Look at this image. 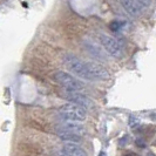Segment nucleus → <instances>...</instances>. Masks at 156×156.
I'll use <instances>...</instances> for the list:
<instances>
[{
  "instance_id": "f257e3e1",
  "label": "nucleus",
  "mask_w": 156,
  "mask_h": 156,
  "mask_svg": "<svg viewBox=\"0 0 156 156\" xmlns=\"http://www.w3.org/2000/svg\"><path fill=\"white\" fill-rule=\"evenodd\" d=\"M63 63L69 69V72L75 74L76 76L93 81V79L90 76V73H89V68H88V61H83L74 55L67 54L63 56Z\"/></svg>"
},
{
  "instance_id": "f03ea898",
  "label": "nucleus",
  "mask_w": 156,
  "mask_h": 156,
  "mask_svg": "<svg viewBox=\"0 0 156 156\" xmlns=\"http://www.w3.org/2000/svg\"><path fill=\"white\" fill-rule=\"evenodd\" d=\"M59 114L65 121H70V122H81L86 120V109L79 107L73 103H67L63 105L59 109Z\"/></svg>"
},
{
  "instance_id": "7ed1b4c3",
  "label": "nucleus",
  "mask_w": 156,
  "mask_h": 156,
  "mask_svg": "<svg viewBox=\"0 0 156 156\" xmlns=\"http://www.w3.org/2000/svg\"><path fill=\"white\" fill-rule=\"evenodd\" d=\"M54 80L59 85H61L67 92H80L85 88V85L80 80L62 70L55 73Z\"/></svg>"
},
{
  "instance_id": "20e7f679",
  "label": "nucleus",
  "mask_w": 156,
  "mask_h": 156,
  "mask_svg": "<svg viewBox=\"0 0 156 156\" xmlns=\"http://www.w3.org/2000/svg\"><path fill=\"white\" fill-rule=\"evenodd\" d=\"M102 46L105 47V49L112 56H114L115 59H121L125 52H123V47L121 46V44L116 39L108 37V35H101L100 37Z\"/></svg>"
},
{
  "instance_id": "39448f33",
  "label": "nucleus",
  "mask_w": 156,
  "mask_h": 156,
  "mask_svg": "<svg viewBox=\"0 0 156 156\" xmlns=\"http://www.w3.org/2000/svg\"><path fill=\"white\" fill-rule=\"evenodd\" d=\"M65 99H67L69 101V103L76 105V106L83 108V109H90V108H93L94 106L92 100L88 96L81 94L80 92H67L66 90Z\"/></svg>"
},
{
  "instance_id": "423d86ee",
  "label": "nucleus",
  "mask_w": 156,
  "mask_h": 156,
  "mask_svg": "<svg viewBox=\"0 0 156 156\" xmlns=\"http://www.w3.org/2000/svg\"><path fill=\"white\" fill-rule=\"evenodd\" d=\"M58 130H62V132H68V133L78 134L80 136H82L85 134V127L80 125L79 122H70V121H66L65 123L60 126L58 128Z\"/></svg>"
},
{
  "instance_id": "0eeeda50",
  "label": "nucleus",
  "mask_w": 156,
  "mask_h": 156,
  "mask_svg": "<svg viewBox=\"0 0 156 156\" xmlns=\"http://www.w3.org/2000/svg\"><path fill=\"white\" fill-rule=\"evenodd\" d=\"M62 154L63 156H88L85 149H82L75 143L69 142H67L62 147Z\"/></svg>"
},
{
  "instance_id": "6e6552de",
  "label": "nucleus",
  "mask_w": 156,
  "mask_h": 156,
  "mask_svg": "<svg viewBox=\"0 0 156 156\" xmlns=\"http://www.w3.org/2000/svg\"><path fill=\"white\" fill-rule=\"evenodd\" d=\"M120 4L122 5V7L133 16H141V6L136 0H120Z\"/></svg>"
},
{
  "instance_id": "1a4fd4ad",
  "label": "nucleus",
  "mask_w": 156,
  "mask_h": 156,
  "mask_svg": "<svg viewBox=\"0 0 156 156\" xmlns=\"http://www.w3.org/2000/svg\"><path fill=\"white\" fill-rule=\"evenodd\" d=\"M58 133V136L61 139V140L66 141V142H69V143H75V142H79L81 141V137L78 134H73V133H68V132H62V130H56Z\"/></svg>"
},
{
  "instance_id": "9d476101",
  "label": "nucleus",
  "mask_w": 156,
  "mask_h": 156,
  "mask_svg": "<svg viewBox=\"0 0 156 156\" xmlns=\"http://www.w3.org/2000/svg\"><path fill=\"white\" fill-rule=\"evenodd\" d=\"M121 26H122V23H120L119 21H113V23H110L109 27H110V30H112V31L116 32L121 28Z\"/></svg>"
},
{
  "instance_id": "9b49d317",
  "label": "nucleus",
  "mask_w": 156,
  "mask_h": 156,
  "mask_svg": "<svg viewBox=\"0 0 156 156\" xmlns=\"http://www.w3.org/2000/svg\"><path fill=\"white\" fill-rule=\"evenodd\" d=\"M136 1L140 2V4H142L143 6H149L150 2H151V0H136Z\"/></svg>"
},
{
  "instance_id": "f8f14e48",
  "label": "nucleus",
  "mask_w": 156,
  "mask_h": 156,
  "mask_svg": "<svg viewBox=\"0 0 156 156\" xmlns=\"http://www.w3.org/2000/svg\"><path fill=\"white\" fill-rule=\"evenodd\" d=\"M98 156H107V155H106V153H105V151H101Z\"/></svg>"
}]
</instances>
